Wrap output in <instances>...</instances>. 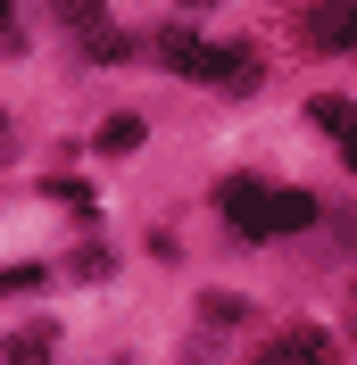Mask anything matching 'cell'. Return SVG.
<instances>
[{
    "instance_id": "cell-6",
    "label": "cell",
    "mask_w": 357,
    "mask_h": 365,
    "mask_svg": "<svg viewBox=\"0 0 357 365\" xmlns=\"http://www.w3.org/2000/svg\"><path fill=\"white\" fill-rule=\"evenodd\" d=\"M299 357H333V341H324V332H308V324H299V332H283V341L266 349V365H299Z\"/></svg>"
},
{
    "instance_id": "cell-7",
    "label": "cell",
    "mask_w": 357,
    "mask_h": 365,
    "mask_svg": "<svg viewBox=\"0 0 357 365\" xmlns=\"http://www.w3.org/2000/svg\"><path fill=\"white\" fill-rule=\"evenodd\" d=\"M191 9H208V0H191Z\"/></svg>"
},
{
    "instance_id": "cell-5",
    "label": "cell",
    "mask_w": 357,
    "mask_h": 365,
    "mask_svg": "<svg viewBox=\"0 0 357 365\" xmlns=\"http://www.w3.org/2000/svg\"><path fill=\"white\" fill-rule=\"evenodd\" d=\"M316 125H324V133L341 141V158L357 166V108H349V100H316Z\"/></svg>"
},
{
    "instance_id": "cell-2",
    "label": "cell",
    "mask_w": 357,
    "mask_h": 365,
    "mask_svg": "<svg viewBox=\"0 0 357 365\" xmlns=\"http://www.w3.org/2000/svg\"><path fill=\"white\" fill-rule=\"evenodd\" d=\"M158 67L191 75V83H224V91L258 83V58H249L241 42H200V34H158Z\"/></svg>"
},
{
    "instance_id": "cell-4",
    "label": "cell",
    "mask_w": 357,
    "mask_h": 365,
    "mask_svg": "<svg viewBox=\"0 0 357 365\" xmlns=\"http://www.w3.org/2000/svg\"><path fill=\"white\" fill-rule=\"evenodd\" d=\"M59 9H67V25L84 34V50H91V58H116V34H109V17H100L91 0H59Z\"/></svg>"
},
{
    "instance_id": "cell-1",
    "label": "cell",
    "mask_w": 357,
    "mask_h": 365,
    "mask_svg": "<svg viewBox=\"0 0 357 365\" xmlns=\"http://www.w3.org/2000/svg\"><path fill=\"white\" fill-rule=\"evenodd\" d=\"M216 207L233 216L241 241H283V232H308L316 225V200H308V191H274V182H249V175L224 182Z\"/></svg>"
},
{
    "instance_id": "cell-3",
    "label": "cell",
    "mask_w": 357,
    "mask_h": 365,
    "mask_svg": "<svg viewBox=\"0 0 357 365\" xmlns=\"http://www.w3.org/2000/svg\"><path fill=\"white\" fill-rule=\"evenodd\" d=\"M308 42L316 50H357V0H308Z\"/></svg>"
}]
</instances>
